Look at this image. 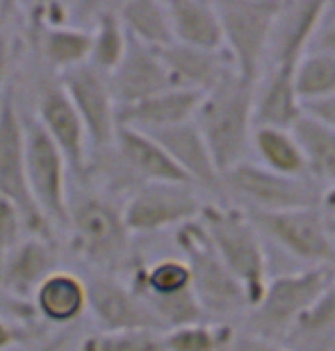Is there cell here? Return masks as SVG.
<instances>
[{
	"label": "cell",
	"instance_id": "obj_36",
	"mask_svg": "<svg viewBox=\"0 0 335 351\" xmlns=\"http://www.w3.org/2000/svg\"><path fill=\"white\" fill-rule=\"evenodd\" d=\"M69 340H71L69 331L46 333V335H41L39 340L27 342V345H21V347L12 349V351H66L69 349Z\"/></svg>",
	"mask_w": 335,
	"mask_h": 351
},
{
	"label": "cell",
	"instance_id": "obj_33",
	"mask_svg": "<svg viewBox=\"0 0 335 351\" xmlns=\"http://www.w3.org/2000/svg\"><path fill=\"white\" fill-rule=\"evenodd\" d=\"M27 233L23 217L10 201L0 196V263L12 254L14 249L23 242V235Z\"/></svg>",
	"mask_w": 335,
	"mask_h": 351
},
{
	"label": "cell",
	"instance_id": "obj_37",
	"mask_svg": "<svg viewBox=\"0 0 335 351\" xmlns=\"http://www.w3.org/2000/svg\"><path fill=\"white\" fill-rule=\"evenodd\" d=\"M226 351H288V349H283L281 345H276V342L256 338V335H251V333H237Z\"/></svg>",
	"mask_w": 335,
	"mask_h": 351
},
{
	"label": "cell",
	"instance_id": "obj_8",
	"mask_svg": "<svg viewBox=\"0 0 335 351\" xmlns=\"http://www.w3.org/2000/svg\"><path fill=\"white\" fill-rule=\"evenodd\" d=\"M281 3H217L223 53L244 82L256 85L264 71L267 46Z\"/></svg>",
	"mask_w": 335,
	"mask_h": 351
},
{
	"label": "cell",
	"instance_id": "obj_28",
	"mask_svg": "<svg viewBox=\"0 0 335 351\" xmlns=\"http://www.w3.org/2000/svg\"><path fill=\"white\" fill-rule=\"evenodd\" d=\"M251 149L256 151L260 167L288 178H308L306 162L292 130L256 125L251 135ZM310 180V178H308Z\"/></svg>",
	"mask_w": 335,
	"mask_h": 351
},
{
	"label": "cell",
	"instance_id": "obj_14",
	"mask_svg": "<svg viewBox=\"0 0 335 351\" xmlns=\"http://www.w3.org/2000/svg\"><path fill=\"white\" fill-rule=\"evenodd\" d=\"M87 311L101 331H162L146 304L116 274H94L87 280Z\"/></svg>",
	"mask_w": 335,
	"mask_h": 351
},
{
	"label": "cell",
	"instance_id": "obj_12",
	"mask_svg": "<svg viewBox=\"0 0 335 351\" xmlns=\"http://www.w3.org/2000/svg\"><path fill=\"white\" fill-rule=\"evenodd\" d=\"M62 89L78 112L87 132V142L94 151L108 149L116 135V103L112 96L108 75L92 64H80L58 73Z\"/></svg>",
	"mask_w": 335,
	"mask_h": 351
},
{
	"label": "cell",
	"instance_id": "obj_39",
	"mask_svg": "<svg viewBox=\"0 0 335 351\" xmlns=\"http://www.w3.org/2000/svg\"><path fill=\"white\" fill-rule=\"evenodd\" d=\"M303 114L317 119V121H322L324 125H329V128L335 130V94L324 98V101L303 105Z\"/></svg>",
	"mask_w": 335,
	"mask_h": 351
},
{
	"label": "cell",
	"instance_id": "obj_31",
	"mask_svg": "<svg viewBox=\"0 0 335 351\" xmlns=\"http://www.w3.org/2000/svg\"><path fill=\"white\" fill-rule=\"evenodd\" d=\"M295 89L301 105L324 101L335 94V58L306 53L295 69Z\"/></svg>",
	"mask_w": 335,
	"mask_h": 351
},
{
	"label": "cell",
	"instance_id": "obj_15",
	"mask_svg": "<svg viewBox=\"0 0 335 351\" xmlns=\"http://www.w3.org/2000/svg\"><path fill=\"white\" fill-rule=\"evenodd\" d=\"M324 10V0H295L281 3L274 19L267 46L264 71L269 69H288L295 71L301 58L308 53L312 32Z\"/></svg>",
	"mask_w": 335,
	"mask_h": 351
},
{
	"label": "cell",
	"instance_id": "obj_18",
	"mask_svg": "<svg viewBox=\"0 0 335 351\" xmlns=\"http://www.w3.org/2000/svg\"><path fill=\"white\" fill-rule=\"evenodd\" d=\"M166 151L171 162L178 167L194 187H203L208 192H221V176L212 162V156L201 137L194 121L173 125V128L149 132Z\"/></svg>",
	"mask_w": 335,
	"mask_h": 351
},
{
	"label": "cell",
	"instance_id": "obj_23",
	"mask_svg": "<svg viewBox=\"0 0 335 351\" xmlns=\"http://www.w3.org/2000/svg\"><path fill=\"white\" fill-rule=\"evenodd\" d=\"M166 12L171 21L173 44L199 48V51H223L217 3L173 0L166 3Z\"/></svg>",
	"mask_w": 335,
	"mask_h": 351
},
{
	"label": "cell",
	"instance_id": "obj_21",
	"mask_svg": "<svg viewBox=\"0 0 335 351\" xmlns=\"http://www.w3.org/2000/svg\"><path fill=\"white\" fill-rule=\"evenodd\" d=\"M30 304L34 315L44 319L46 324L69 326L87 313V283L78 274L58 269L44 278V283L34 290Z\"/></svg>",
	"mask_w": 335,
	"mask_h": 351
},
{
	"label": "cell",
	"instance_id": "obj_2",
	"mask_svg": "<svg viewBox=\"0 0 335 351\" xmlns=\"http://www.w3.org/2000/svg\"><path fill=\"white\" fill-rule=\"evenodd\" d=\"M253 87L230 73L201 96L192 121L203 137L219 176L242 165L253 135Z\"/></svg>",
	"mask_w": 335,
	"mask_h": 351
},
{
	"label": "cell",
	"instance_id": "obj_17",
	"mask_svg": "<svg viewBox=\"0 0 335 351\" xmlns=\"http://www.w3.org/2000/svg\"><path fill=\"white\" fill-rule=\"evenodd\" d=\"M112 96H114L116 108L144 101L149 96H156L160 91L173 89L169 73L158 51L146 48L128 37L123 60L119 66L108 75Z\"/></svg>",
	"mask_w": 335,
	"mask_h": 351
},
{
	"label": "cell",
	"instance_id": "obj_25",
	"mask_svg": "<svg viewBox=\"0 0 335 351\" xmlns=\"http://www.w3.org/2000/svg\"><path fill=\"white\" fill-rule=\"evenodd\" d=\"M288 351H335V283L306 308L281 340Z\"/></svg>",
	"mask_w": 335,
	"mask_h": 351
},
{
	"label": "cell",
	"instance_id": "obj_1",
	"mask_svg": "<svg viewBox=\"0 0 335 351\" xmlns=\"http://www.w3.org/2000/svg\"><path fill=\"white\" fill-rule=\"evenodd\" d=\"M69 249L96 274H116L135 261L132 233L123 221L121 208L99 189H85L69 201L66 223Z\"/></svg>",
	"mask_w": 335,
	"mask_h": 351
},
{
	"label": "cell",
	"instance_id": "obj_41",
	"mask_svg": "<svg viewBox=\"0 0 335 351\" xmlns=\"http://www.w3.org/2000/svg\"><path fill=\"white\" fill-rule=\"evenodd\" d=\"M326 217V226H329V233L335 240V215H324Z\"/></svg>",
	"mask_w": 335,
	"mask_h": 351
},
{
	"label": "cell",
	"instance_id": "obj_42",
	"mask_svg": "<svg viewBox=\"0 0 335 351\" xmlns=\"http://www.w3.org/2000/svg\"><path fill=\"white\" fill-rule=\"evenodd\" d=\"M331 271H333V283H335V263L331 265Z\"/></svg>",
	"mask_w": 335,
	"mask_h": 351
},
{
	"label": "cell",
	"instance_id": "obj_20",
	"mask_svg": "<svg viewBox=\"0 0 335 351\" xmlns=\"http://www.w3.org/2000/svg\"><path fill=\"white\" fill-rule=\"evenodd\" d=\"M201 103V94L187 89H166L144 101L116 108L119 128H132L142 132H158L187 123L194 119Z\"/></svg>",
	"mask_w": 335,
	"mask_h": 351
},
{
	"label": "cell",
	"instance_id": "obj_9",
	"mask_svg": "<svg viewBox=\"0 0 335 351\" xmlns=\"http://www.w3.org/2000/svg\"><path fill=\"white\" fill-rule=\"evenodd\" d=\"M0 196L18 210L25 221L27 235L55 242V230L34 206L25 178L23 153V114L16 108L14 89L10 87L0 105Z\"/></svg>",
	"mask_w": 335,
	"mask_h": 351
},
{
	"label": "cell",
	"instance_id": "obj_3",
	"mask_svg": "<svg viewBox=\"0 0 335 351\" xmlns=\"http://www.w3.org/2000/svg\"><path fill=\"white\" fill-rule=\"evenodd\" d=\"M199 221L210 237L214 254L244 290L249 308H253L269 280L262 235L240 206L206 203Z\"/></svg>",
	"mask_w": 335,
	"mask_h": 351
},
{
	"label": "cell",
	"instance_id": "obj_38",
	"mask_svg": "<svg viewBox=\"0 0 335 351\" xmlns=\"http://www.w3.org/2000/svg\"><path fill=\"white\" fill-rule=\"evenodd\" d=\"M12 58H14V48L10 37L0 30V105H3V98L7 94V80H10V71H12Z\"/></svg>",
	"mask_w": 335,
	"mask_h": 351
},
{
	"label": "cell",
	"instance_id": "obj_26",
	"mask_svg": "<svg viewBox=\"0 0 335 351\" xmlns=\"http://www.w3.org/2000/svg\"><path fill=\"white\" fill-rule=\"evenodd\" d=\"M290 130L301 149L308 178L317 187H329L335 180V130L308 114H301Z\"/></svg>",
	"mask_w": 335,
	"mask_h": 351
},
{
	"label": "cell",
	"instance_id": "obj_27",
	"mask_svg": "<svg viewBox=\"0 0 335 351\" xmlns=\"http://www.w3.org/2000/svg\"><path fill=\"white\" fill-rule=\"evenodd\" d=\"M116 14L125 27V34L153 51L173 44L171 21L166 12V3L156 0H128V3L116 5Z\"/></svg>",
	"mask_w": 335,
	"mask_h": 351
},
{
	"label": "cell",
	"instance_id": "obj_10",
	"mask_svg": "<svg viewBox=\"0 0 335 351\" xmlns=\"http://www.w3.org/2000/svg\"><path fill=\"white\" fill-rule=\"evenodd\" d=\"M247 215L258 228V233L303 265L331 267L335 263V240L329 233L326 217L319 208Z\"/></svg>",
	"mask_w": 335,
	"mask_h": 351
},
{
	"label": "cell",
	"instance_id": "obj_35",
	"mask_svg": "<svg viewBox=\"0 0 335 351\" xmlns=\"http://www.w3.org/2000/svg\"><path fill=\"white\" fill-rule=\"evenodd\" d=\"M308 53H322L335 58V3H324L315 32H312Z\"/></svg>",
	"mask_w": 335,
	"mask_h": 351
},
{
	"label": "cell",
	"instance_id": "obj_19",
	"mask_svg": "<svg viewBox=\"0 0 335 351\" xmlns=\"http://www.w3.org/2000/svg\"><path fill=\"white\" fill-rule=\"evenodd\" d=\"M158 53L164 62L173 89L197 91L203 96L217 87L223 78L235 73L223 51H199V48L171 44Z\"/></svg>",
	"mask_w": 335,
	"mask_h": 351
},
{
	"label": "cell",
	"instance_id": "obj_11",
	"mask_svg": "<svg viewBox=\"0 0 335 351\" xmlns=\"http://www.w3.org/2000/svg\"><path fill=\"white\" fill-rule=\"evenodd\" d=\"M203 206L206 203L201 201L197 187L178 182H153L137 187L128 196L121 215L132 235L160 233L199 219Z\"/></svg>",
	"mask_w": 335,
	"mask_h": 351
},
{
	"label": "cell",
	"instance_id": "obj_30",
	"mask_svg": "<svg viewBox=\"0 0 335 351\" xmlns=\"http://www.w3.org/2000/svg\"><path fill=\"white\" fill-rule=\"evenodd\" d=\"M162 335L166 351H226L237 331L233 324L197 322V324L169 328Z\"/></svg>",
	"mask_w": 335,
	"mask_h": 351
},
{
	"label": "cell",
	"instance_id": "obj_24",
	"mask_svg": "<svg viewBox=\"0 0 335 351\" xmlns=\"http://www.w3.org/2000/svg\"><path fill=\"white\" fill-rule=\"evenodd\" d=\"M30 34L37 46V51L44 60L51 73H64L69 69H75L89 62V30L71 25H44L37 21H30Z\"/></svg>",
	"mask_w": 335,
	"mask_h": 351
},
{
	"label": "cell",
	"instance_id": "obj_16",
	"mask_svg": "<svg viewBox=\"0 0 335 351\" xmlns=\"http://www.w3.org/2000/svg\"><path fill=\"white\" fill-rule=\"evenodd\" d=\"M58 269L60 254L55 242L27 235L0 263V292L21 304H30L34 290Z\"/></svg>",
	"mask_w": 335,
	"mask_h": 351
},
{
	"label": "cell",
	"instance_id": "obj_34",
	"mask_svg": "<svg viewBox=\"0 0 335 351\" xmlns=\"http://www.w3.org/2000/svg\"><path fill=\"white\" fill-rule=\"evenodd\" d=\"M41 335H46V333H39L34 324L5 317V315L0 313V351H12L21 345L39 340Z\"/></svg>",
	"mask_w": 335,
	"mask_h": 351
},
{
	"label": "cell",
	"instance_id": "obj_13",
	"mask_svg": "<svg viewBox=\"0 0 335 351\" xmlns=\"http://www.w3.org/2000/svg\"><path fill=\"white\" fill-rule=\"evenodd\" d=\"M44 132L53 139L64 156L69 171L78 178H85L87 160H89V142L78 112L69 101L66 91L62 89L58 73H46L37 85V112L32 114Z\"/></svg>",
	"mask_w": 335,
	"mask_h": 351
},
{
	"label": "cell",
	"instance_id": "obj_29",
	"mask_svg": "<svg viewBox=\"0 0 335 351\" xmlns=\"http://www.w3.org/2000/svg\"><path fill=\"white\" fill-rule=\"evenodd\" d=\"M89 62L101 73L110 75L123 60L128 34L116 14V5H94V27L89 30Z\"/></svg>",
	"mask_w": 335,
	"mask_h": 351
},
{
	"label": "cell",
	"instance_id": "obj_22",
	"mask_svg": "<svg viewBox=\"0 0 335 351\" xmlns=\"http://www.w3.org/2000/svg\"><path fill=\"white\" fill-rule=\"evenodd\" d=\"M303 114V105L295 89V71L288 69H269L262 71L253 87V128L290 130Z\"/></svg>",
	"mask_w": 335,
	"mask_h": 351
},
{
	"label": "cell",
	"instance_id": "obj_6",
	"mask_svg": "<svg viewBox=\"0 0 335 351\" xmlns=\"http://www.w3.org/2000/svg\"><path fill=\"white\" fill-rule=\"evenodd\" d=\"M23 153L27 189L34 206L55 233L66 230L69 201H71L66 185L69 165L32 114H23Z\"/></svg>",
	"mask_w": 335,
	"mask_h": 351
},
{
	"label": "cell",
	"instance_id": "obj_32",
	"mask_svg": "<svg viewBox=\"0 0 335 351\" xmlns=\"http://www.w3.org/2000/svg\"><path fill=\"white\" fill-rule=\"evenodd\" d=\"M80 351H166L160 331H99L82 338Z\"/></svg>",
	"mask_w": 335,
	"mask_h": 351
},
{
	"label": "cell",
	"instance_id": "obj_40",
	"mask_svg": "<svg viewBox=\"0 0 335 351\" xmlns=\"http://www.w3.org/2000/svg\"><path fill=\"white\" fill-rule=\"evenodd\" d=\"M319 210L324 215H335V180L329 187L322 189V201H319Z\"/></svg>",
	"mask_w": 335,
	"mask_h": 351
},
{
	"label": "cell",
	"instance_id": "obj_7",
	"mask_svg": "<svg viewBox=\"0 0 335 351\" xmlns=\"http://www.w3.org/2000/svg\"><path fill=\"white\" fill-rule=\"evenodd\" d=\"M221 189L240 201V208L247 213L319 208L322 201V187H317L312 180L278 176L247 160L221 176Z\"/></svg>",
	"mask_w": 335,
	"mask_h": 351
},
{
	"label": "cell",
	"instance_id": "obj_5",
	"mask_svg": "<svg viewBox=\"0 0 335 351\" xmlns=\"http://www.w3.org/2000/svg\"><path fill=\"white\" fill-rule=\"evenodd\" d=\"M333 283L331 267H306L267 280L260 301L244 313L247 333L281 345L285 333Z\"/></svg>",
	"mask_w": 335,
	"mask_h": 351
},
{
	"label": "cell",
	"instance_id": "obj_4",
	"mask_svg": "<svg viewBox=\"0 0 335 351\" xmlns=\"http://www.w3.org/2000/svg\"><path fill=\"white\" fill-rule=\"evenodd\" d=\"M176 247L190 269L192 292L208 322L233 324L235 317L249 311L244 290L214 254L203 223L194 219L176 228Z\"/></svg>",
	"mask_w": 335,
	"mask_h": 351
}]
</instances>
